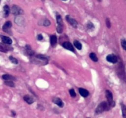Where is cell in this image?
I'll list each match as a JSON object with an SVG mask.
<instances>
[{
  "label": "cell",
  "mask_w": 126,
  "mask_h": 118,
  "mask_svg": "<svg viewBox=\"0 0 126 118\" xmlns=\"http://www.w3.org/2000/svg\"><path fill=\"white\" fill-rule=\"evenodd\" d=\"M73 44L76 49H78V50H81V49H82V44H81V43L79 41H78L77 40H75L74 41Z\"/></svg>",
  "instance_id": "obj_17"
},
{
  "label": "cell",
  "mask_w": 126,
  "mask_h": 118,
  "mask_svg": "<svg viewBox=\"0 0 126 118\" xmlns=\"http://www.w3.org/2000/svg\"><path fill=\"white\" fill-rule=\"evenodd\" d=\"M79 93L81 94V95L83 97H88L89 95V91H87V90L83 88H79Z\"/></svg>",
  "instance_id": "obj_12"
},
{
  "label": "cell",
  "mask_w": 126,
  "mask_h": 118,
  "mask_svg": "<svg viewBox=\"0 0 126 118\" xmlns=\"http://www.w3.org/2000/svg\"><path fill=\"white\" fill-rule=\"evenodd\" d=\"M98 1H102V0H98Z\"/></svg>",
  "instance_id": "obj_31"
},
{
  "label": "cell",
  "mask_w": 126,
  "mask_h": 118,
  "mask_svg": "<svg viewBox=\"0 0 126 118\" xmlns=\"http://www.w3.org/2000/svg\"><path fill=\"white\" fill-rule=\"evenodd\" d=\"M9 59L10 61H11V62L12 63L16 64V65H17V64H18V60H17V59H16V58L14 57L10 56Z\"/></svg>",
  "instance_id": "obj_22"
},
{
  "label": "cell",
  "mask_w": 126,
  "mask_h": 118,
  "mask_svg": "<svg viewBox=\"0 0 126 118\" xmlns=\"http://www.w3.org/2000/svg\"><path fill=\"white\" fill-rule=\"evenodd\" d=\"M70 95H71L72 97H75L76 96V92H75V90H74L73 88L70 90Z\"/></svg>",
  "instance_id": "obj_26"
},
{
  "label": "cell",
  "mask_w": 126,
  "mask_h": 118,
  "mask_svg": "<svg viewBox=\"0 0 126 118\" xmlns=\"http://www.w3.org/2000/svg\"><path fill=\"white\" fill-rule=\"evenodd\" d=\"M65 18H66V21H67L68 22H69V23H70V25H71L73 27H74V28H77L78 22H76V20H75L74 18H71V17H70L69 15H66V17H65Z\"/></svg>",
  "instance_id": "obj_6"
},
{
  "label": "cell",
  "mask_w": 126,
  "mask_h": 118,
  "mask_svg": "<svg viewBox=\"0 0 126 118\" xmlns=\"http://www.w3.org/2000/svg\"><path fill=\"white\" fill-rule=\"evenodd\" d=\"M26 51H27V53L29 55H33V54H34V52H33V50L31 49L30 47L28 45H26Z\"/></svg>",
  "instance_id": "obj_21"
},
{
  "label": "cell",
  "mask_w": 126,
  "mask_h": 118,
  "mask_svg": "<svg viewBox=\"0 0 126 118\" xmlns=\"http://www.w3.org/2000/svg\"><path fill=\"white\" fill-rule=\"evenodd\" d=\"M122 109V114H123V118H126V105L123 103L121 104Z\"/></svg>",
  "instance_id": "obj_18"
},
{
  "label": "cell",
  "mask_w": 126,
  "mask_h": 118,
  "mask_svg": "<svg viewBox=\"0 0 126 118\" xmlns=\"http://www.w3.org/2000/svg\"><path fill=\"white\" fill-rule=\"evenodd\" d=\"M42 39H43V36H42L41 34H39L38 35V40L41 41Z\"/></svg>",
  "instance_id": "obj_29"
},
{
  "label": "cell",
  "mask_w": 126,
  "mask_h": 118,
  "mask_svg": "<svg viewBox=\"0 0 126 118\" xmlns=\"http://www.w3.org/2000/svg\"><path fill=\"white\" fill-rule=\"evenodd\" d=\"M57 43V38L55 35H52L50 36V44L52 47H55Z\"/></svg>",
  "instance_id": "obj_13"
},
{
  "label": "cell",
  "mask_w": 126,
  "mask_h": 118,
  "mask_svg": "<svg viewBox=\"0 0 126 118\" xmlns=\"http://www.w3.org/2000/svg\"><path fill=\"white\" fill-rule=\"evenodd\" d=\"M87 28H88V29L92 30V28H94V24L92 23V22H89L87 24Z\"/></svg>",
  "instance_id": "obj_27"
},
{
  "label": "cell",
  "mask_w": 126,
  "mask_h": 118,
  "mask_svg": "<svg viewBox=\"0 0 126 118\" xmlns=\"http://www.w3.org/2000/svg\"><path fill=\"white\" fill-rule=\"evenodd\" d=\"M4 84L6 85V86H9V87H13L15 86L14 83L12 82V81H6L4 82Z\"/></svg>",
  "instance_id": "obj_23"
},
{
  "label": "cell",
  "mask_w": 126,
  "mask_h": 118,
  "mask_svg": "<svg viewBox=\"0 0 126 118\" xmlns=\"http://www.w3.org/2000/svg\"><path fill=\"white\" fill-rule=\"evenodd\" d=\"M23 100L29 104H32V103H33L34 102V98L32 97H31L30 95H25L23 97Z\"/></svg>",
  "instance_id": "obj_10"
},
{
  "label": "cell",
  "mask_w": 126,
  "mask_h": 118,
  "mask_svg": "<svg viewBox=\"0 0 126 118\" xmlns=\"http://www.w3.org/2000/svg\"><path fill=\"white\" fill-rule=\"evenodd\" d=\"M2 77L3 79L6 80V81H13V80H16V79H15V77L14 76L9 74H7L2 75Z\"/></svg>",
  "instance_id": "obj_15"
},
{
  "label": "cell",
  "mask_w": 126,
  "mask_h": 118,
  "mask_svg": "<svg viewBox=\"0 0 126 118\" xmlns=\"http://www.w3.org/2000/svg\"><path fill=\"white\" fill-rule=\"evenodd\" d=\"M56 18H57V22L58 25L63 26V22L62 18V17L60 16V15H59V14H57Z\"/></svg>",
  "instance_id": "obj_16"
},
{
  "label": "cell",
  "mask_w": 126,
  "mask_h": 118,
  "mask_svg": "<svg viewBox=\"0 0 126 118\" xmlns=\"http://www.w3.org/2000/svg\"><path fill=\"white\" fill-rule=\"evenodd\" d=\"M12 114L15 116H16V113H15L14 111H12Z\"/></svg>",
  "instance_id": "obj_30"
},
{
  "label": "cell",
  "mask_w": 126,
  "mask_h": 118,
  "mask_svg": "<svg viewBox=\"0 0 126 118\" xmlns=\"http://www.w3.org/2000/svg\"><path fill=\"white\" fill-rule=\"evenodd\" d=\"M121 45L123 49L126 51V40L124 39H123L121 40Z\"/></svg>",
  "instance_id": "obj_24"
},
{
  "label": "cell",
  "mask_w": 126,
  "mask_h": 118,
  "mask_svg": "<svg viewBox=\"0 0 126 118\" xmlns=\"http://www.w3.org/2000/svg\"></svg>",
  "instance_id": "obj_33"
},
{
  "label": "cell",
  "mask_w": 126,
  "mask_h": 118,
  "mask_svg": "<svg viewBox=\"0 0 126 118\" xmlns=\"http://www.w3.org/2000/svg\"><path fill=\"white\" fill-rule=\"evenodd\" d=\"M106 25H107V27H108V28H111V22H110V20L108 18H107V19H106Z\"/></svg>",
  "instance_id": "obj_28"
},
{
  "label": "cell",
  "mask_w": 126,
  "mask_h": 118,
  "mask_svg": "<svg viewBox=\"0 0 126 118\" xmlns=\"http://www.w3.org/2000/svg\"><path fill=\"white\" fill-rule=\"evenodd\" d=\"M42 1H43V0H42Z\"/></svg>",
  "instance_id": "obj_34"
},
{
  "label": "cell",
  "mask_w": 126,
  "mask_h": 118,
  "mask_svg": "<svg viewBox=\"0 0 126 118\" xmlns=\"http://www.w3.org/2000/svg\"><path fill=\"white\" fill-rule=\"evenodd\" d=\"M63 1H66V0H63Z\"/></svg>",
  "instance_id": "obj_32"
},
{
  "label": "cell",
  "mask_w": 126,
  "mask_h": 118,
  "mask_svg": "<svg viewBox=\"0 0 126 118\" xmlns=\"http://www.w3.org/2000/svg\"><path fill=\"white\" fill-rule=\"evenodd\" d=\"M89 57H90V58L91 59V60H93V61H95V62H97V61H98V58H97V55H96V54H95V53H94V52L91 53L89 55Z\"/></svg>",
  "instance_id": "obj_19"
},
{
  "label": "cell",
  "mask_w": 126,
  "mask_h": 118,
  "mask_svg": "<svg viewBox=\"0 0 126 118\" xmlns=\"http://www.w3.org/2000/svg\"><path fill=\"white\" fill-rule=\"evenodd\" d=\"M107 60L109 62L112 63H116L118 61V57L114 54H110L107 57Z\"/></svg>",
  "instance_id": "obj_7"
},
{
  "label": "cell",
  "mask_w": 126,
  "mask_h": 118,
  "mask_svg": "<svg viewBox=\"0 0 126 118\" xmlns=\"http://www.w3.org/2000/svg\"><path fill=\"white\" fill-rule=\"evenodd\" d=\"M3 10H4V17H7L10 13L9 7L7 5H5L3 7Z\"/></svg>",
  "instance_id": "obj_14"
},
{
  "label": "cell",
  "mask_w": 126,
  "mask_h": 118,
  "mask_svg": "<svg viewBox=\"0 0 126 118\" xmlns=\"http://www.w3.org/2000/svg\"><path fill=\"white\" fill-rule=\"evenodd\" d=\"M12 27V23H11L10 21H7L6 23L4 24L3 27H2V30L4 32H6L7 33H9V34H11V31L10 28Z\"/></svg>",
  "instance_id": "obj_5"
},
{
  "label": "cell",
  "mask_w": 126,
  "mask_h": 118,
  "mask_svg": "<svg viewBox=\"0 0 126 118\" xmlns=\"http://www.w3.org/2000/svg\"><path fill=\"white\" fill-rule=\"evenodd\" d=\"M1 39H2V41L4 44H6L7 45H11L12 43V39L10 38L7 36H1Z\"/></svg>",
  "instance_id": "obj_9"
},
{
  "label": "cell",
  "mask_w": 126,
  "mask_h": 118,
  "mask_svg": "<svg viewBox=\"0 0 126 118\" xmlns=\"http://www.w3.org/2000/svg\"><path fill=\"white\" fill-rule=\"evenodd\" d=\"M9 48L7 46H6V45L0 44V51L1 52H7V50H9Z\"/></svg>",
  "instance_id": "obj_20"
},
{
  "label": "cell",
  "mask_w": 126,
  "mask_h": 118,
  "mask_svg": "<svg viewBox=\"0 0 126 118\" xmlns=\"http://www.w3.org/2000/svg\"><path fill=\"white\" fill-rule=\"evenodd\" d=\"M117 73H118V76H119V77H120L121 79L123 80V81H126L125 70H124V65L121 63H119L118 67H117Z\"/></svg>",
  "instance_id": "obj_2"
},
{
  "label": "cell",
  "mask_w": 126,
  "mask_h": 118,
  "mask_svg": "<svg viewBox=\"0 0 126 118\" xmlns=\"http://www.w3.org/2000/svg\"><path fill=\"white\" fill-rule=\"evenodd\" d=\"M52 102H54L55 104H56L57 105L59 106V107H60V108H63V102L62 101V100L60 99V98H54V99L52 100Z\"/></svg>",
  "instance_id": "obj_11"
},
{
  "label": "cell",
  "mask_w": 126,
  "mask_h": 118,
  "mask_svg": "<svg viewBox=\"0 0 126 118\" xmlns=\"http://www.w3.org/2000/svg\"><path fill=\"white\" fill-rule=\"evenodd\" d=\"M105 95L106 97L107 98V100H108V103L110 107H114L115 106V102L113 100V93L111 91H110L109 90H107L105 91Z\"/></svg>",
  "instance_id": "obj_3"
},
{
  "label": "cell",
  "mask_w": 126,
  "mask_h": 118,
  "mask_svg": "<svg viewBox=\"0 0 126 118\" xmlns=\"http://www.w3.org/2000/svg\"><path fill=\"white\" fill-rule=\"evenodd\" d=\"M43 25H44L45 27H47L50 25V22L49 19H45L44 20V22H43Z\"/></svg>",
  "instance_id": "obj_25"
},
{
  "label": "cell",
  "mask_w": 126,
  "mask_h": 118,
  "mask_svg": "<svg viewBox=\"0 0 126 118\" xmlns=\"http://www.w3.org/2000/svg\"><path fill=\"white\" fill-rule=\"evenodd\" d=\"M110 106L108 104V103L106 102H101L98 106L95 109V113L97 114H99L102 113L103 112L105 111H108L110 109Z\"/></svg>",
  "instance_id": "obj_1"
},
{
  "label": "cell",
  "mask_w": 126,
  "mask_h": 118,
  "mask_svg": "<svg viewBox=\"0 0 126 118\" xmlns=\"http://www.w3.org/2000/svg\"><path fill=\"white\" fill-rule=\"evenodd\" d=\"M62 46L66 49H67V50H69L72 52H75V49H74L73 46V44L70 43V42H64L62 44Z\"/></svg>",
  "instance_id": "obj_8"
},
{
  "label": "cell",
  "mask_w": 126,
  "mask_h": 118,
  "mask_svg": "<svg viewBox=\"0 0 126 118\" xmlns=\"http://www.w3.org/2000/svg\"><path fill=\"white\" fill-rule=\"evenodd\" d=\"M12 14L15 15H18L22 14L23 13V11L20 7H18L17 5H14L12 7Z\"/></svg>",
  "instance_id": "obj_4"
}]
</instances>
